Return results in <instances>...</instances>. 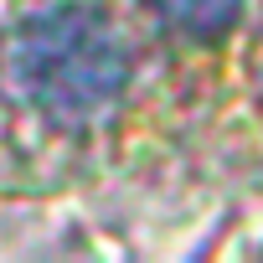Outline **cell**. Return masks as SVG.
Listing matches in <instances>:
<instances>
[{
    "label": "cell",
    "instance_id": "6da1fadb",
    "mask_svg": "<svg viewBox=\"0 0 263 263\" xmlns=\"http://www.w3.org/2000/svg\"><path fill=\"white\" fill-rule=\"evenodd\" d=\"M6 67L16 93L57 124L98 119L129 83V52L119 31L88 6H57L21 21Z\"/></svg>",
    "mask_w": 263,
    "mask_h": 263
},
{
    "label": "cell",
    "instance_id": "7a4b0ae2",
    "mask_svg": "<svg viewBox=\"0 0 263 263\" xmlns=\"http://www.w3.org/2000/svg\"><path fill=\"white\" fill-rule=\"evenodd\" d=\"M150 16L160 26H171L176 36H191V42H212L222 36L237 11H242V0H145Z\"/></svg>",
    "mask_w": 263,
    "mask_h": 263
}]
</instances>
